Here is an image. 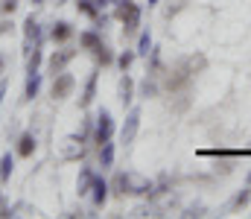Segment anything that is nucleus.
<instances>
[{
    "instance_id": "f257e3e1",
    "label": "nucleus",
    "mask_w": 251,
    "mask_h": 219,
    "mask_svg": "<svg viewBox=\"0 0 251 219\" xmlns=\"http://www.w3.org/2000/svg\"><path fill=\"white\" fill-rule=\"evenodd\" d=\"M114 138V117H111V111H100L97 114V129H94V141L97 144H105V141H111Z\"/></svg>"
},
{
    "instance_id": "f03ea898",
    "label": "nucleus",
    "mask_w": 251,
    "mask_h": 219,
    "mask_svg": "<svg viewBox=\"0 0 251 219\" xmlns=\"http://www.w3.org/2000/svg\"><path fill=\"white\" fill-rule=\"evenodd\" d=\"M73 88H76V79L70 76V73H56V79H53V88H50V94H53V99H67L70 94H73Z\"/></svg>"
},
{
    "instance_id": "7ed1b4c3",
    "label": "nucleus",
    "mask_w": 251,
    "mask_h": 219,
    "mask_svg": "<svg viewBox=\"0 0 251 219\" xmlns=\"http://www.w3.org/2000/svg\"><path fill=\"white\" fill-rule=\"evenodd\" d=\"M137 129H140V108H131L128 117H126V123H123V129H120V141L126 146H131L134 138H137Z\"/></svg>"
},
{
    "instance_id": "20e7f679",
    "label": "nucleus",
    "mask_w": 251,
    "mask_h": 219,
    "mask_svg": "<svg viewBox=\"0 0 251 219\" xmlns=\"http://www.w3.org/2000/svg\"><path fill=\"white\" fill-rule=\"evenodd\" d=\"M35 47H41V26L32 21V15L24 24V53H32Z\"/></svg>"
},
{
    "instance_id": "39448f33",
    "label": "nucleus",
    "mask_w": 251,
    "mask_h": 219,
    "mask_svg": "<svg viewBox=\"0 0 251 219\" xmlns=\"http://www.w3.org/2000/svg\"><path fill=\"white\" fill-rule=\"evenodd\" d=\"M190 79H193V73H190L184 65H178L176 71H170V76H167V91H181V88H187Z\"/></svg>"
},
{
    "instance_id": "423d86ee",
    "label": "nucleus",
    "mask_w": 251,
    "mask_h": 219,
    "mask_svg": "<svg viewBox=\"0 0 251 219\" xmlns=\"http://www.w3.org/2000/svg\"><path fill=\"white\" fill-rule=\"evenodd\" d=\"M85 155V146H82V138H76V135H70L62 146V158L64 161H79Z\"/></svg>"
},
{
    "instance_id": "0eeeda50",
    "label": "nucleus",
    "mask_w": 251,
    "mask_h": 219,
    "mask_svg": "<svg viewBox=\"0 0 251 219\" xmlns=\"http://www.w3.org/2000/svg\"><path fill=\"white\" fill-rule=\"evenodd\" d=\"M73 59H76V50H59V53H53V56H50L47 68H50L53 73H62L64 68L73 62Z\"/></svg>"
},
{
    "instance_id": "6e6552de",
    "label": "nucleus",
    "mask_w": 251,
    "mask_h": 219,
    "mask_svg": "<svg viewBox=\"0 0 251 219\" xmlns=\"http://www.w3.org/2000/svg\"><path fill=\"white\" fill-rule=\"evenodd\" d=\"M91 199H94V208H102L108 202V181H102L100 175H94V184H91Z\"/></svg>"
},
{
    "instance_id": "1a4fd4ad",
    "label": "nucleus",
    "mask_w": 251,
    "mask_h": 219,
    "mask_svg": "<svg viewBox=\"0 0 251 219\" xmlns=\"http://www.w3.org/2000/svg\"><path fill=\"white\" fill-rule=\"evenodd\" d=\"M120 24H123V35H134L137 32V26H140V6L137 3L120 18Z\"/></svg>"
},
{
    "instance_id": "9d476101",
    "label": "nucleus",
    "mask_w": 251,
    "mask_h": 219,
    "mask_svg": "<svg viewBox=\"0 0 251 219\" xmlns=\"http://www.w3.org/2000/svg\"><path fill=\"white\" fill-rule=\"evenodd\" d=\"M97 76H100V73H91V76H88L85 91H82V99H79V108H88V105L94 102V97H97Z\"/></svg>"
},
{
    "instance_id": "9b49d317",
    "label": "nucleus",
    "mask_w": 251,
    "mask_h": 219,
    "mask_svg": "<svg viewBox=\"0 0 251 219\" xmlns=\"http://www.w3.org/2000/svg\"><path fill=\"white\" fill-rule=\"evenodd\" d=\"M70 35H73V24H67V21H59V24H53V29H50V38H53L56 44H64Z\"/></svg>"
},
{
    "instance_id": "f8f14e48",
    "label": "nucleus",
    "mask_w": 251,
    "mask_h": 219,
    "mask_svg": "<svg viewBox=\"0 0 251 219\" xmlns=\"http://www.w3.org/2000/svg\"><path fill=\"white\" fill-rule=\"evenodd\" d=\"M32 152H35V135L32 132H24L18 138V155L21 158H32Z\"/></svg>"
},
{
    "instance_id": "ddd939ff",
    "label": "nucleus",
    "mask_w": 251,
    "mask_h": 219,
    "mask_svg": "<svg viewBox=\"0 0 251 219\" xmlns=\"http://www.w3.org/2000/svg\"><path fill=\"white\" fill-rule=\"evenodd\" d=\"M38 91H41V73H29L26 76V88H24V99H35L38 97Z\"/></svg>"
},
{
    "instance_id": "4468645a",
    "label": "nucleus",
    "mask_w": 251,
    "mask_h": 219,
    "mask_svg": "<svg viewBox=\"0 0 251 219\" xmlns=\"http://www.w3.org/2000/svg\"><path fill=\"white\" fill-rule=\"evenodd\" d=\"M131 99H134V82H131V76L126 73L123 79H120V102L128 108V105H131Z\"/></svg>"
},
{
    "instance_id": "2eb2a0df",
    "label": "nucleus",
    "mask_w": 251,
    "mask_h": 219,
    "mask_svg": "<svg viewBox=\"0 0 251 219\" xmlns=\"http://www.w3.org/2000/svg\"><path fill=\"white\" fill-rule=\"evenodd\" d=\"M94 59H97V65H102V68H108V65H114V53L100 41L97 47H94Z\"/></svg>"
},
{
    "instance_id": "dca6fc26",
    "label": "nucleus",
    "mask_w": 251,
    "mask_h": 219,
    "mask_svg": "<svg viewBox=\"0 0 251 219\" xmlns=\"http://www.w3.org/2000/svg\"><path fill=\"white\" fill-rule=\"evenodd\" d=\"M114 164V144L111 141H105V144H100V167L102 170H108Z\"/></svg>"
},
{
    "instance_id": "f3484780",
    "label": "nucleus",
    "mask_w": 251,
    "mask_h": 219,
    "mask_svg": "<svg viewBox=\"0 0 251 219\" xmlns=\"http://www.w3.org/2000/svg\"><path fill=\"white\" fill-rule=\"evenodd\" d=\"M91 184H94V170H82L79 172V181H76V190H79V196H85V193H91Z\"/></svg>"
},
{
    "instance_id": "a211bd4d",
    "label": "nucleus",
    "mask_w": 251,
    "mask_h": 219,
    "mask_svg": "<svg viewBox=\"0 0 251 219\" xmlns=\"http://www.w3.org/2000/svg\"><path fill=\"white\" fill-rule=\"evenodd\" d=\"M76 9H79L82 15H88V18L100 21V3H97V0H79V3H76Z\"/></svg>"
},
{
    "instance_id": "6ab92c4d",
    "label": "nucleus",
    "mask_w": 251,
    "mask_h": 219,
    "mask_svg": "<svg viewBox=\"0 0 251 219\" xmlns=\"http://www.w3.org/2000/svg\"><path fill=\"white\" fill-rule=\"evenodd\" d=\"M181 65H184V68H187V71L193 73V76H196L199 71H204V68H207V59H204V56L199 53V56H187V59H184Z\"/></svg>"
},
{
    "instance_id": "aec40b11",
    "label": "nucleus",
    "mask_w": 251,
    "mask_h": 219,
    "mask_svg": "<svg viewBox=\"0 0 251 219\" xmlns=\"http://www.w3.org/2000/svg\"><path fill=\"white\" fill-rule=\"evenodd\" d=\"M137 56H149L152 53V35H149V29H143L140 32V38H137V50H134Z\"/></svg>"
},
{
    "instance_id": "412c9836",
    "label": "nucleus",
    "mask_w": 251,
    "mask_h": 219,
    "mask_svg": "<svg viewBox=\"0 0 251 219\" xmlns=\"http://www.w3.org/2000/svg\"><path fill=\"white\" fill-rule=\"evenodd\" d=\"M97 44H100V35H97L94 29H88V32L79 35V47H82V50H94Z\"/></svg>"
},
{
    "instance_id": "4be33fe9",
    "label": "nucleus",
    "mask_w": 251,
    "mask_h": 219,
    "mask_svg": "<svg viewBox=\"0 0 251 219\" xmlns=\"http://www.w3.org/2000/svg\"><path fill=\"white\" fill-rule=\"evenodd\" d=\"M41 68V47H35L32 53H26V73H35Z\"/></svg>"
},
{
    "instance_id": "5701e85b",
    "label": "nucleus",
    "mask_w": 251,
    "mask_h": 219,
    "mask_svg": "<svg viewBox=\"0 0 251 219\" xmlns=\"http://www.w3.org/2000/svg\"><path fill=\"white\" fill-rule=\"evenodd\" d=\"M12 167H15V161H12V155L6 152V155L0 158V181H9V175H12Z\"/></svg>"
},
{
    "instance_id": "b1692460",
    "label": "nucleus",
    "mask_w": 251,
    "mask_h": 219,
    "mask_svg": "<svg viewBox=\"0 0 251 219\" xmlns=\"http://www.w3.org/2000/svg\"><path fill=\"white\" fill-rule=\"evenodd\" d=\"M134 59H137V53H134V50H123V53L117 56V65H120V71L126 73L131 65H134Z\"/></svg>"
},
{
    "instance_id": "393cba45",
    "label": "nucleus",
    "mask_w": 251,
    "mask_h": 219,
    "mask_svg": "<svg viewBox=\"0 0 251 219\" xmlns=\"http://www.w3.org/2000/svg\"><path fill=\"white\" fill-rule=\"evenodd\" d=\"M251 202V187H243L237 196H234V208H246Z\"/></svg>"
},
{
    "instance_id": "a878e982",
    "label": "nucleus",
    "mask_w": 251,
    "mask_h": 219,
    "mask_svg": "<svg viewBox=\"0 0 251 219\" xmlns=\"http://www.w3.org/2000/svg\"><path fill=\"white\" fill-rule=\"evenodd\" d=\"M18 3H21V0H0V12H3V15H12V12L18 9Z\"/></svg>"
},
{
    "instance_id": "bb28decb",
    "label": "nucleus",
    "mask_w": 251,
    "mask_h": 219,
    "mask_svg": "<svg viewBox=\"0 0 251 219\" xmlns=\"http://www.w3.org/2000/svg\"><path fill=\"white\" fill-rule=\"evenodd\" d=\"M155 91H158V88H155V82H152V79L146 76V79H143V97H152Z\"/></svg>"
},
{
    "instance_id": "cd10ccee",
    "label": "nucleus",
    "mask_w": 251,
    "mask_h": 219,
    "mask_svg": "<svg viewBox=\"0 0 251 219\" xmlns=\"http://www.w3.org/2000/svg\"><path fill=\"white\" fill-rule=\"evenodd\" d=\"M9 29H12V21H3L0 24V32H9Z\"/></svg>"
},
{
    "instance_id": "c85d7f7f",
    "label": "nucleus",
    "mask_w": 251,
    "mask_h": 219,
    "mask_svg": "<svg viewBox=\"0 0 251 219\" xmlns=\"http://www.w3.org/2000/svg\"><path fill=\"white\" fill-rule=\"evenodd\" d=\"M97 3H100V9H102V6H111V3H117V0H97Z\"/></svg>"
},
{
    "instance_id": "c756f323",
    "label": "nucleus",
    "mask_w": 251,
    "mask_h": 219,
    "mask_svg": "<svg viewBox=\"0 0 251 219\" xmlns=\"http://www.w3.org/2000/svg\"><path fill=\"white\" fill-rule=\"evenodd\" d=\"M3 94H6V82H0V102H3Z\"/></svg>"
},
{
    "instance_id": "7c9ffc66",
    "label": "nucleus",
    "mask_w": 251,
    "mask_h": 219,
    "mask_svg": "<svg viewBox=\"0 0 251 219\" xmlns=\"http://www.w3.org/2000/svg\"><path fill=\"white\" fill-rule=\"evenodd\" d=\"M41 3H44V0H32V6H41Z\"/></svg>"
},
{
    "instance_id": "2f4dec72",
    "label": "nucleus",
    "mask_w": 251,
    "mask_h": 219,
    "mask_svg": "<svg viewBox=\"0 0 251 219\" xmlns=\"http://www.w3.org/2000/svg\"><path fill=\"white\" fill-rule=\"evenodd\" d=\"M155 3H158V0H149V6H155Z\"/></svg>"
},
{
    "instance_id": "473e14b6",
    "label": "nucleus",
    "mask_w": 251,
    "mask_h": 219,
    "mask_svg": "<svg viewBox=\"0 0 251 219\" xmlns=\"http://www.w3.org/2000/svg\"><path fill=\"white\" fill-rule=\"evenodd\" d=\"M0 205H3V190H0Z\"/></svg>"
},
{
    "instance_id": "72a5a7b5",
    "label": "nucleus",
    "mask_w": 251,
    "mask_h": 219,
    "mask_svg": "<svg viewBox=\"0 0 251 219\" xmlns=\"http://www.w3.org/2000/svg\"><path fill=\"white\" fill-rule=\"evenodd\" d=\"M0 71H3V59H0Z\"/></svg>"
}]
</instances>
